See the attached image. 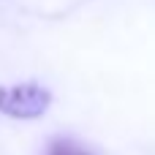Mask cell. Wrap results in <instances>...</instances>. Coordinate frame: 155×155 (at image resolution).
Segmentation results:
<instances>
[{"label": "cell", "instance_id": "cell-1", "mask_svg": "<svg viewBox=\"0 0 155 155\" xmlns=\"http://www.w3.org/2000/svg\"><path fill=\"white\" fill-rule=\"evenodd\" d=\"M52 104V93L35 82L0 87V112L14 120H35Z\"/></svg>", "mask_w": 155, "mask_h": 155}, {"label": "cell", "instance_id": "cell-2", "mask_svg": "<svg viewBox=\"0 0 155 155\" xmlns=\"http://www.w3.org/2000/svg\"><path fill=\"white\" fill-rule=\"evenodd\" d=\"M46 155H93V153H87L84 147H79L71 139H54V142H49Z\"/></svg>", "mask_w": 155, "mask_h": 155}]
</instances>
